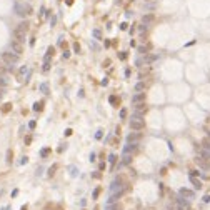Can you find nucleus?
Listing matches in <instances>:
<instances>
[{
    "mask_svg": "<svg viewBox=\"0 0 210 210\" xmlns=\"http://www.w3.org/2000/svg\"><path fill=\"white\" fill-rule=\"evenodd\" d=\"M22 210H27V207H22Z\"/></svg>",
    "mask_w": 210,
    "mask_h": 210,
    "instance_id": "obj_23",
    "label": "nucleus"
},
{
    "mask_svg": "<svg viewBox=\"0 0 210 210\" xmlns=\"http://www.w3.org/2000/svg\"><path fill=\"white\" fill-rule=\"evenodd\" d=\"M15 13L20 17L30 15L32 13V7L30 5H23V3H15Z\"/></svg>",
    "mask_w": 210,
    "mask_h": 210,
    "instance_id": "obj_3",
    "label": "nucleus"
},
{
    "mask_svg": "<svg viewBox=\"0 0 210 210\" xmlns=\"http://www.w3.org/2000/svg\"><path fill=\"white\" fill-rule=\"evenodd\" d=\"M178 194L183 195V197H187V199H194V192H190V190H187V188H180Z\"/></svg>",
    "mask_w": 210,
    "mask_h": 210,
    "instance_id": "obj_9",
    "label": "nucleus"
},
{
    "mask_svg": "<svg viewBox=\"0 0 210 210\" xmlns=\"http://www.w3.org/2000/svg\"><path fill=\"white\" fill-rule=\"evenodd\" d=\"M192 182H194V187L197 188V190H199V188H202V183H200L197 178H192Z\"/></svg>",
    "mask_w": 210,
    "mask_h": 210,
    "instance_id": "obj_12",
    "label": "nucleus"
},
{
    "mask_svg": "<svg viewBox=\"0 0 210 210\" xmlns=\"http://www.w3.org/2000/svg\"><path fill=\"white\" fill-rule=\"evenodd\" d=\"M2 95H3V89L0 87V99H2Z\"/></svg>",
    "mask_w": 210,
    "mask_h": 210,
    "instance_id": "obj_22",
    "label": "nucleus"
},
{
    "mask_svg": "<svg viewBox=\"0 0 210 210\" xmlns=\"http://www.w3.org/2000/svg\"><path fill=\"white\" fill-rule=\"evenodd\" d=\"M100 192H102V188H95V190H94V199H97V197H99V195H100Z\"/></svg>",
    "mask_w": 210,
    "mask_h": 210,
    "instance_id": "obj_14",
    "label": "nucleus"
},
{
    "mask_svg": "<svg viewBox=\"0 0 210 210\" xmlns=\"http://www.w3.org/2000/svg\"><path fill=\"white\" fill-rule=\"evenodd\" d=\"M152 22H154V15H152V13H147V15L142 17V23H144V25H147V23H152Z\"/></svg>",
    "mask_w": 210,
    "mask_h": 210,
    "instance_id": "obj_8",
    "label": "nucleus"
},
{
    "mask_svg": "<svg viewBox=\"0 0 210 210\" xmlns=\"http://www.w3.org/2000/svg\"><path fill=\"white\" fill-rule=\"evenodd\" d=\"M13 35H15V40H17V42H22L23 37H25V32H23V30H20V28H17Z\"/></svg>",
    "mask_w": 210,
    "mask_h": 210,
    "instance_id": "obj_7",
    "label": "nucleus"
},
{
    "mask_svg": "<svg viewBox=\"0 0 210 210\" xmlns=\"http://www.w3.org/2000/svg\"><path fill=\"white\" fill-rule=\"evenodd\" d=\"M144 127H145V122H144V118L138 115V113L130 118V128H132V130L138 132V130H144Z\"/></svg>",
    "mask_w": 210,
    "mask_h": 210,
    "instance_id": "obj_1",
    "label": "nucleus"
},
{
    "mask_svg": "<svg viewBox=\"0 0 210 210\" xmlns=\"http://www.w3.org/2000/svg\"><path fill=\"white\" fill-rule=\"evenodd\" d=\"M49 68H50V63H49V60H47L44 63V70H49Z\"/></svg>",
    "mask_w": 210,
    "mask_h": 210,
    "instance_id": "obj_19",
    "label": "nucleus"
},
{
    "mask_svg": "<svg viewBox=\"0 0 210 210\" xmlns=\"http://www.w3.org/2000/svg\"><path fill=\"white\" fill-rule=\"evenodd\" d=\"M120 117H122V118H125V117H127V110H125V108L120 110Z\"/></svg>",
    "mask_w": 210,
    "mask_h": 210,
    "instance_id": "obj_18",
    "label": "nucleus"
},
{
    "mask_svg": "<svg viewBox=\"0 0 210 210\" xmlns=\"http://www.w3.org/2000/svg\"><path fill=\"white\" fill-rule=\"evenodd\" d=\"M42 105H44V104H42V102H39V104H35V107H33V108H35V110H42V108H44V107H42Z\"/></svg>",
    "mask_w": 210,
    "mask_h": 210,
    "instance_id": "obj_16",
    "label": "nucleus"
},
{
    "mask_svg": "<svg viewBox=\"0 0 210 210\" xmlns=\"http://www.w3.org/2000/svg\"><path fill=\"white\" fill-rule=\"evenodd\" d=\"M18 28H20V30H23V32H27V30H28V22H22Z\"/></svg>",
    "mask_w": 210,
    "mask_h": 210,
    "instance_id": "obj_11",
    "label": "nucleus"
},
{
    "mask_svg": "<svg viewBox=\"0 0 210 210\" xmlns=\"http://www.w3.org/2000/svg\"><path fill=\"white\" fill-rule=\"evenodd\" d=\"M10 50L13 52V53H17V55H20V53L23 52V47H22V44H20V42L12 40V42H10Z\"/></svg>",
    "mask_w": 210,
    "mask_h": 210,
    "instance_id": "obj_4",
    "label": "nucleus"
},
{
    "mask_svg": "<svg viewBox=\"0 0 210 210\" xmlns=\"http://www.w3.org/2000/svg\"><path fill=\"white\" fill-rule=\"evenodd\" d=\"M118 102H120V100L117 99V97H110V104H113V107H118Z\"/></svg>",
    "mask_w": 210,
    "mask_h": 210,
    "instance_id": "obj_13",
    "label": "nucleus"
},
{
    "mask_svg": "<svg viewBox=\"0 0 210 210\" xmlns=\"http://www.w3.org/2000/svg\"><path fill=\"white\" fill-rule=\"evenodd\" d=\"M145 89H147V83H145V82H138L137 85H135V90H137L138 94H144Z\"/></svg>",
    "mask_w": 210,
    "mask_h": 210,
    "instance_id": "obj_10",
    "label": "nucleus"
},
{
    "mask_svg": "<svg viewBox=\"0 0 210 210\" xmlns=\"http://www.w3.org/2000/svg\"><path fill=\"white\" fill-rule=\"evenodd\" d=\"M94 35H95V37H97V39H100V37H102V35H100V32H99V30H95V32H94Z\"/></svg>",
    "mask_w": 210,
    "mask_h": 210,
    "instance_id": "obj_21",
    "label": "nucleus"
},
{
    "mask_svg": "<svg viewBox=\"0 0 210 210\" xmlns=\"http://www.w3.org/2000/svg\"><path fill=\"white\" fill-rule=\"evenodd\" d=\"M5 85H7V83H5V80H3V78L0 77V87H2V89H3V87H5Z\"/></svg>",
    "mask_w": 210,
    "mask_h": 210,
    "instance_id": "obj_20",
    "label": "nucleus"
},
{
    "mask_svg": "<svg viewBox=\"0 0 210 210\" xmlns=\"http://www.w3.org/2000/svg\"><path fill=\"white\" fill-rule=\"evenodd\" d=\"M140 138H142V133H140V132H133V133H128L127 142H128V144H137Z\"/></svg>",
    "mask_w": 210,
    "mask_h": 210,
    "instance_id": "obj_5",
    "label": "nucleus"
},
{
    "mask_svg": "<svg viewBox=\"0 0 210 210\" xmlns=\"http://www.w3.org/2000/svg\"><path fill=\"white\" fill-rule=\"evenodd\" d=\"M2 60L5 62L7 65H13V63L18 62V55L13 53V52H3L2 53Z\"/></svg>",
    "mask_w": 210,
    "mask_h": 210,
    "instance_id": "obj_2",
    "label": "nucleus"
},
{
    "mask_svg": "<svg viewBox=\"0 0 210 210\" xmlns=\"http://www.w3.org/2000/svg\"><path fill=\"white\" fill-rule=\"evenodd\" d=\"M55 170H57V165H53V167H52V168H50L49 175H53V173H55Z\"/></svg>",
    "mask_w": 210,
    "mask_h": 210,
    "instance_id": "obj_17",
    "label": "nucleus"
},
{
    "mask_svg": "<svg viewBox=\"0 0 210 210\" xmlns=\"http://www.w3.org/2000/svg\"><path fill=\"white\" fill-rule=\"evenodd\" d=\"M5 72H7V67L3 65V63H0V75H3Z\"/></svg>",
    "mask_w": 210,
    "mask_h": 210,
    "instance_id": "obj_15",
    "label": "nucleus"
},
{
    "mask_svg": "<svg viewBox=\"0 0 210 210\" xmlns=\"http://www.w3.org/2000/svg\"><path fill=\"white\" fill-rule=\"evenodd\" d=\"M144 100H145V95L144 94H137V95H133V105H138V104H144Z\"/></svg>",
    "mask_w": 210,
    "mask_h": 210,
    "instance_id": "obj_6",
    "label": "nucleus"
}]
</instances>
